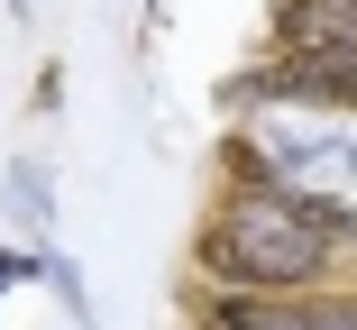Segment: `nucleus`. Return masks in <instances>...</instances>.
I'll return each mask as SVG.
<instances>
[{
	"label": "nucleus",
	"mask_w": 357,
	"mask_h": 330,
	"mask_svg": "<svg viewBox=\"0 0 357 330\" xmlns=\"http://www.w3.org/2000/svg\"><path fill=\"white\" fill-rule=\"evenodd\" d=\"M348 211L294 202L266 183H229L192 230V276L211 285H257V294H303V285H339L348 276Z\"/></svg>",
	"instance_id": "f257e3e1"
},
{
	"label": "nucleus",
	"mask_w": 357,
	"mask_h": 330,
	"mask_svg": "<svg viewBox=\"0 0 357 330\" xmlns=\"http://www.w3.org/2000/svg\"><path fill=\"white\" fill-rule=\"evenodd\" d=\"M220 156H229V183L348 211V110H248Z\"/></svg>",
	"instance_id": "f03ea898"
},
{
	"label": "nucleus",
	"mask_w": 357,
	"mask_h": 330,
	"mask_svg": "<svg viewBox=\"0 0 357 330\" xmlns=\"http://www.w3.org/2000/svg\"><path fill=\"white\" fill-rule=\"evenodd\" d=\"M220 101L248 110H348L357 101V46H275L220 83Z\"/></svg>",
	"instance_id": "7ed1b4c3"
},
{
	"label": "nucleus",
	"mask_w": 357,
	"mask_h": 330,
	"mask_svg": "<svg viewBox=\"0 0 357 330\" xmlns=\"http://www.w3.org/2000/svg\"><path fill=\"white\" fill-rule=\"evenodd\" d=\"M183 330H357L348 285H303V294H257V285H183Z\"/></svg>",
	"instance_id": "20e7f679"
},
{
	"label": "nucleus",
	"mask_w": 357,
	"mask_h": 330,
	"mask_svg": "<svg viewBox=\"0 0 357 330\" xmlns=\"http://www.w3.org/2000/svg\"><path fill=\"white\" fill-rule=\"evenodd\" d=\"M275 46H357V0H275Z\"/></svg>",
	"instance_id": "39448f33"
},
{
	"label": "nucleus",
	"mask_w": 357,
	"mask_h": 330,
	"mask_svg": "<svg viewBox=\"0 0 357 330\" xmlns=\"http://www.w3.org/2000/svg\"><path fill=\"white\" fill-rule=\"evenodd\" d=\"M10 193H19V211H28V230H46V220H55V193H46V165H19V174H10Z\"/></svg>",
	"instance_id": "423d86ee"
},
{
	"label": "nucleus",
	"mask_w": 357,
	"mask_h": 330,
	"mask_svg": "<svg viewBox=\"0 0 357 330\" xmlns=\"http://www.w3.org/2000/svg\"><path fill=\"white\" fill-rule=\"evenodd\" d=\"M28 276H37V257H28V248H0V294H19Z\"/></svg>",
	"instance_id": "0eeeda50"
}]
</instances>
